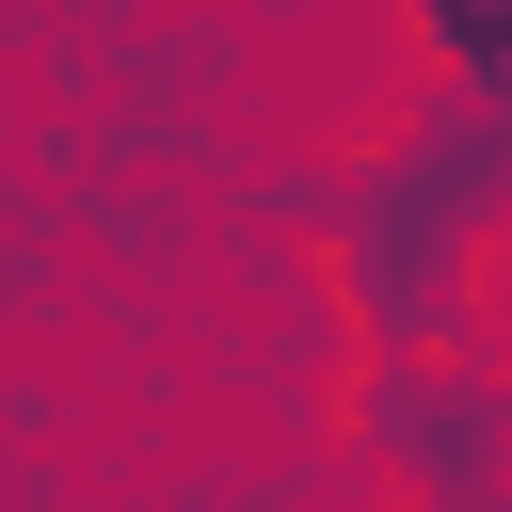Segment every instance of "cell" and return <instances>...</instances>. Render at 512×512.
Segmentation results:
<instances>
[{
    "label": "cell",
    "instance_id": "1",
    "mask_svg": "<svg viewBox=\"0 0 512 512\" xmlns=\"http://www.w3.org/2000/svg\"><path fill=\"white\" fill-rule=\"evenodd\" d=\"M480 224H512V112H416V128H384V160L336 192V256H352V304H368L384 352H416L464 304Z\"/></svg>",
    "mask_w": 512,
    "mask_h": 512
},
{
    "label": "cell",
    "instance_id": "3",
    "mask_svg": "<svg viewBox=\"0 0 512 512\" xmlns=\"http://www.w3.org/2000/svg\"><path fill=\"white\" fill-rule=\"evenodd\" d=\"M464 512H512V480H480V496H464Z\"/></svg>",
    "mask_w": 512,
    "mask_h": 512
},
{
    "label": "cell",
    "instance_id": "2",
    "mask_svg": "<svg viewBox=\"0 0 512 512\" xmlns=\"http://www.w3.org/2000/svg\"><path fill=\"white\" fill-rule=\"evenodd\" d=\"M400 48L432 64V112H512V0H400Z\"/></svg>",
    "mask_w": 512,
    "mask_h": 512
}]
</instances>
